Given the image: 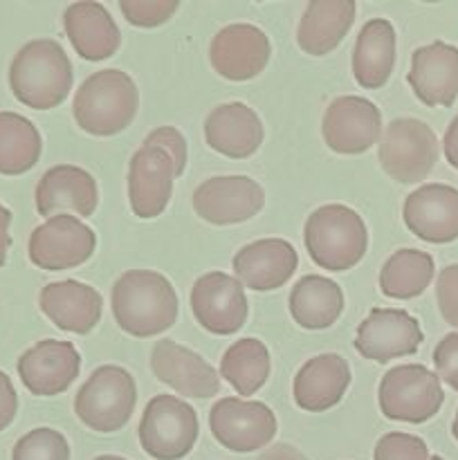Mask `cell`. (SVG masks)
I'll return each mask as SVG.
<instances>
[{"label": "cell", "instance_id": "6da1fadb", "mask_svg": "<svg viewBox=\"0 0 458 460\" xmlns=\"http://www.w3.org/2000/svg\"><path fill=\"white\" fill-rule=\"evenodd\" d=\"M112 314L128 335L146 340L169 331L178 319V295L153 270H128L112 286Z\"/></svg>", "mask_w": 458, "mask_h": 460}, {"label": "cell", "instance_id": "7a4b0ae2", "mask_svg": "<svg viewBox=\"0 0 458 460\" xmlns=\"http://www.w3.org/2000/svg\"><path fill=\"white\" fill-rule=\"evenodd\" d=\"M75 81L72 63L61 43L36 39L22 45L9 66L13 97L34 111H49L67 99Z\"/></svg>", "mask_w": 458, "mask_h": 460}, {"label": "cell", "instance_id": "3957f363", "mask_svg": "<svg viewBox=\"0 0 458 460\" xmlns=\"http://www.w3.org/2000/svg\"><path fill=\"white\" fill-rule=\"evenodd\" d=\"M139 93L133 76L126 72L99 70L76 90L72 112L81 130L97 137H110L133 124L137 115Z\"/></svg>", "mask_w": 458, "mask_h": 460}, {"label": "cell", "instance_id": "277c9868", "mask_svg": "<svg viewBox=\"0 0 458 460\" xmlns=\"http://www.w3.org/2000/svg\"><path fill=\"white\" fill-rule=\"evenodd\" d=\"M304 241L314 265L328 272H346L366 254L368 232L355 209L323 205L305 220Z\"/></svg>", "mask_w": 458, "mask_h": 460}, {"label": "cell", "instance_id": "5b68a950", "mask_svg": "<svg viewBox=\"0 0 458 460\" xmlns=\"http://www.w3.org/2000/svg\"><path fill=\"white\" fill-rule=\"evenodd\" d=\"M137 404V385L126 368L106 364L85 380L75 398V413L99 434H115L128 425Z\"/></svg>", "mask_w": 458, "mask_h": 460}, {"label": "cell", "instance_id": "8992f818", "mask_svg": "<svg viewBox=\"0 0 458 460\" xmlns=\"http://www.w3.org/2000/svg\"><path fill=\"white\" fill-rule=\"evenodd\" d=\"M139 445L155 460L189 456L200 434L198 413L175 395H155L139 420Z\"/></svg>", "mask_w": 458, "mask_h": 460}, {"label": "cell", "instance_id": "52a82bcc", "mask_svg": "<svg viewBox=\"0 0 458 460\" xmlns=\"http://www.w3.org/2000/svg\"><path fill=\"white\" fill-rule=\"evenodd\" d=\"M380 409L389 420L420 422L431 420L445 402V391L438 376L422 364H402L382 377Z\"/></svg>", "mask_w": 458, "mask_h": 460}, {"label": "cell", "instance_id": "ba28073f", "mask_svg": "<svg viewBox=\"0 0 458 460\" xmlns=\"http://www.w3.org/2000/svg\"><path fill=\"white\" fill-rule=\"evenodd\" d=\"M380 164L386 175L402 184H416L431 173L438 160L436 133L420 119H393L380 139Z\"/></svg>", "mask_w": 458, "mask_h": 460}, {"label": "cell", "instance_id": "9c48e42d", "mask_svg": "<svg viewBox=\"0 0 458 460\" xmlns=\"http://www.w3.org/2000/svg\"><path fill=\"white\" fill-rule=\"evenodd\" d=\"M97 247V236L81 218L58 214L31 232L27 254L36 268L45 272H63L90 261Z\"/></svg>", "mask_w": 458, "mask_h": 460}, {"label": "cell", "instance_id": "30bf717a", "mask_svg": "<svg viewBox=\"0 0 458 460\" xmlns=\"http://www.w3.org/2000/svg\"><path fill=\"white\" fill-rule=\"evenodd\" d=\"M209 429L225 449L236 454L259 452L277 436V416L256 400L223 398L211 407Z\"/></svg>", "mask_w": 458, "mask_h": 460}, {"label": "cell", "instance_id": "8fae6325", "mask_svg": "<svg viewBox=\"0 0 458 460\" xmlns=\"http://www.w3.org/2000/svg\"><path fill=\"white\" fill-rule=\"evenodd\" d=\"M191 310L207 332L225 337L245 326L250 304L238 279L225 272H209L193 283Z\"/></svg>", "mask_w": 458, "mask_h": 460}, {"label": "cell", "instance_id": "7c38bea8", "mask_svg": "<svg viewBox=\"0 0 458 460\" xmlns=\"http://www.w3.org/2000/svg\"><path fill=\"white\" fill-rule=\"evenodd\" d=\"M321 133L330 151L359 155L382 139V112L368 99L344 94L326 108Z\"/></svg>", "mask_w": 458, "mask_h": 460}, {"label": "cell", "instance_id": "4fadbf2b", "mask_svg": "<svg viewBox=\"0 0 458 460\" xmlns=\"http://www.w3.org/2000/svg\"><path fill=\"white\" fill-rule=\"evenodd\" d=\"M422 340L425 335L420 323L407 310L373 308L359 323L355 349L364 359L386 364L391 359L418 353Z\"/></svg>", "mask_w": 458, "mask_h": 460}, {"label": "cell", "instance_id": "5bb4252c", "mask_svg": "<svg viewBox=\"0 0 458 460\" xmlns=\"http://www.w3.org/2000/svg\"><path fill=\"white\" fill-rule=\"evenodd\" d=\"M193 209L211 225H238L254 218L265 205V193L247 175L209 178L193 191Z\"/></svg>", "mask_w": 458, "mask_h": 460}, {"label": "cell", "instance_id": "9a60e30c", "mask_svg": "<svg viewBox=\"0 0 458 460\" xmlns=\"http://www.w3.org/2000/svg\"><path fill=\"white\" fill-rule=\"evenodd\" d=\"M18 377L31 395L54 398L79 377L81 355L72 341L43 340L21 355Z\"/></svg>", "mask_w": 458, "mask_h": 460}, {"label": "cell", "instance_id": "2e32d148", "mask_svg": "<svg viewBox=\"0 0 458 460\" xmlns=\"http://www.w3.org/2000/svg\"><path fill=\"white\" fill-rule=\"evenodd\" d=\"M272 45L260 27L233 22L214 36L209 61L220 76L229 81H250L269 63Z\"/></svg>", "mask_w": 458, "mask_h": 460}, {"label": "cell", "instance_id": "e0dca14e", "mask_svg": "<svg viewBox=\"0 0 458 460\" xmlns=\"http://www.w3.org/2000/svg\"><path fill=\"white\" fill-rule=\"evenodd\" d=\"M173 160L160 146L144 144L133 153L128 164V200L135 216L157 218L166 209L173 193Z\"/></svg>", "mask_w": 458, "mask_h": 460}, {"label": "cell", "instance_id": "ac0fdd59", "mask_svg": "<svg viewBox=\"0 0 458 460\" xmlns=\"http://www.w3.org/2000/svg\"><path fill=\"white\" fill-rule=\"evenodd\" d=\"M404 225L420 241L452 243L458 238V189L449 184H425L409 193L402 207Z\"/></svg>", "mask_w": 458, "mask_h": 460}, {"label": "cell", "instance_id": "d6986e66", "mask_svg": "<svg viewBox=\"0 0 458 460\" xmlns=\"http://www.w3.org/2000/svg\"><path fill=\"white\" fill-rule=\"evenodd\" d=\"M151 368L160 382L187 398H214L220 391V376L207 359L173 340L153 346Z\"/></svg>", "mask_w": 458, "mask_h": 460}, {"label": "cell", "instance_id": "ffe728a7", "mask_svg": "<svg viewBox=\"0 0 458 460\" xmlns=\"http://www.w3.org/2000/svg\"><path fill=\"white\" fill-rule=\"evenodd\" d=\"M36 211L45 218L75 211L88 218L97 211L99 189L97 180L85 169L75 164H57L43 173L36 184Z\"/></svg>", "mask_w": 458, "mask_h": 460}, {"label": "cell", "instance_id": "44dd1931", "mask_svg": "<svg viewBox=\"0 0 458 460\" xmlns=\"http://www.w3.org/2000/svg\"><path fill=\"white\" fill-rule=\"evenodd\" d=\"M407 81L425 106H454L458 99V48L443 40L418 48L411 54Z\"/></svg>", "mask_w": 458, "mask_h": 460}, {"label": "cell", "instance_id": "7402d4cb", "mask_svg": "<svg viewBox=\"0 0 458 460\" xmlns=\"http://www.w3.org/2000/svg\"><path fill=\"white\" fill-rule=\"evenodd\" d=\"M299 254L283 238H263L242 247L233 256V272L241 286L256 292H272L292 279Z\"/></svg>", "mask_w": 458, "mask_h": 460}, {"label": "cell", "instance_id": "603a6c76", "mask_svg": "<svg viewBox=\"0 0 458 460\" xmlns=\"http://www.w3.org/2000/svg\"><path fill=\"white\" fill-rule=\"evenodd\" d=\"M39 305L58 331L88 335L101 319L103 299L88 283L67 279V281L48 283L40 290Z\"/></svg>", "mask_w": 458, "mask_h": 460}, {"label": "cell", "instance_id": "cb8c5ba5", "mask_svg": "<svg viewBox=\"0 0 458 460\" xmlns=\"http://www.w3.org/2000/svg\"><path fill=\"white\" fill-rule=\"evenodd\" d=\"M265 137L260 117L247 103L232 102L214 108L205 119V139L216 153L232 160L254 155Z\"/></svg>", "mask_w": 458, "mask_h": 460}, {"label": "cell", "instance_id": "d4e9b609", "mask_svg": "<svg viewBox=\"0 0 458 460\" xmlns=\"http://www.w3.org/2000/svg\"><path fill=\"white\" fill-rule=\"evenodd\" d=\"M350 386V367L341 355L323 353L299 368L292 385L296 407L308 413H323L337 407Z\"/></svg>", "mask_w": 458, "mask_h": 460}, {"label": "cell", "instance_id": "484cf974", "mask_svg": "<svg viewBox=\"0 0 458 460\" xmlns=\"http://www.w3.org/2000/svg\"><path fill=\"white\" fill-rule=\"evenodd\" d=\"M63 30L75 52L85 61H103L119 49L121 34L115 18L94 0L70 4L63 13Z\"/></svg>", "mask_w": 458, "mask_h": 460}, {"label": "cell", "instance_id": "4316f807", "mask_svg": "<svg viewBox=\"0 0 458 460\" xmlns=\"http://www.w3.org/2000/svg\"><path fill=\"white\" fill-rule=\"evenodd\" d=\"M355 13V0H310L296 27V43L310 57L330 54L348 34Z\"/></svg>", "mask_w": 458, "mask_h": 460}, {"label": "cell", "instance_id": "83f0119b", "mask_svg": "<svg viewBox=\"0 0 458 460\" xmlns=\"http://www.w3.org/2000/svg\"><path fill=\"white\" fill-rule=\"evenodd\" d=\"M395 67V30L386 18H373L362 27L353 49V76L362 88L377 90Z\"/></svg>", "mask_w": 458, "mask_h": 460}, {"label": "cell", "instance_id": "f1b7e54d", "mask_svg": "<svg viewBox=\"0 0 458 460\" xmlns=\"http://www.w3.org/2000/svg\"><path fill=\"white\" fill-rule=\"evenodd\" d=\"M290 313L305 331H326L344 313V292L332 279L308 274L292 288Z\"/></svg>", "mask_w": 458, "mask_h": 460}, {"label": "cell", "instance_id": "f546056e", "mask_svg": "<svg viewBox=\"0 0 458 460\" xmlns=\"http://www.w3.org/2000/svg\"><path fill=\"white\" fill-rule=\"evenodd\" d=\"M39 128L18 112H0V175H22L40 160Z\"/></svg>", "mask_w": 458, "mask_h": 460}, {"label": "cell", "instance_id": "4dcf8cb0", "mask_svg": "<svg viewBox=\"0 0 458 460\" xmlns=\"http://www.w3.org/2000/svg\"><path fill=\"white\" fill-rule=\"evenodd\" d=\"M436 265L431 254L420 250H398L380 270L382 295L389 299H416L429 288Z\"/></svg>", "mask_w": 458, "mask_h": 460}, {"label": "cell", "instance_id": "1f68e13d", "mask_svg": "<svg viewBox=\"0 0 458 460\" xmlns=\"http://www.w3.org/2000/svg\"><path fill=\"white\" fill-rule=\"evenodd\" d=\"M220 377L242 398L254 395L269 377V350L254 337L238 340L220 359Z\"/></svg>", "mask_w": 458, "mask_h": 460}, {"label": "cell", "instance_id": "d6a6232c", "mask_svg": "<svg viewBox=\"0 0 458 460\" xmlns=\"http://www.w3.org/2000/svg\"><path fill=\"white\" fill-rule=\"evenodd\" d=\"M12 460H70V445L61 431L40 427L13 445Z\"/></svg>", "mask_w": 458, "mask_h": 460}, {"label": "cell", "instance_id": "836d02e7", "mask_svg": "<svg viewBox=\"0 0 458 460\" xmlns=\"http://www.w3.org/2000/svg\"><path fill=\"white\" fill-rule=\"evenodd\" d=\"M178 7V0H119L121 13L135 27L164 25Z\"/></svg>", "mask_w": 458, "mask_h": 460}, {"label": "cell", "instance_id": "e575fe53", "mask_svg": "<svg viewBox=\"0 0 458 460\" xmlns=\"http://www.w3.org/2000/svg\"><path fill=\"white\" fill-rule=\"evenodd\" d=\"M373 460H431L427 443L411 434H386L377 440Z\"/></svg>", "mask_w": 458, "mask_h": 460}, {"label": "cell", "instance_id": "d590c367", "mask_svg": "<svg viewBox=\"0 0 458 460\" xmlns=\"http://www.w3.org/2000/svg\"><path fill=\"white\" fill-rule=\"evenodd\" d=\"M436 299H438V310L445 322L458 328V265H447L440 270Z\"/></svg>", "mask_w": 458, "mask_h": 460}, {"label": "cell", "instance_id": "8d00e7d4", "mask_svg": "<svg viewBox=\"0 0 458 460\" xmlns=\"http://www.w3.org/2000/svg\"><path fill=\"white\" fill-rule=\"evenodd\" d=\"M436 376L440 382L458 391V332H449L434 350Z\"/></svg>", "mask_w": 458, "mask_h": 460}, {"label": "cell", "instance_id": "74e56055", "mask_svg": "<svg viewBox=\"0 0 458 460\" xmlns=\"http://www.w3.org/2000/svg\"><path fill=\"white\" fill-rule=\"evenodd\" d=\"M144 144H151V146H160L162 151H166V155L173 160L175 173L182 175L184 166H187V142L180 135V130L171 128V126H162V128L151 130L144 139Z\"/></svg>", "mask_w": 458, "mask_h": 460}, {"label": "cell", "instance_id": "f35d334b", "mask_svg": "<svg viewBox=\"0 0 458 460\" xmlns=\"http://www.w3.org/2000/svg\"><path fill=\"white\" fill-rule=\"evenodd\" d=\"M18 411V395L7 373L0 371V431L7 429Z\"/></svg>", "mask_w": 458, "mask_h": 460}, {"label": "cell", "instance_id": "ab89813d", "mask_svg": "<svg viewBox=\"0 0 458 460\" xmlns=\"http://www.w3.org/2000/svg\"><path fill=\"white\" fill-rule=\"evenodd\" d=\"M443 151L449 164L458 171V117H454L443 137Z\"/></svg>", "mask_w": 458, "mask_h": 460}, {"label": "cell", "instance_id": "60d3db41", "mask_svg": "<svg viewBox=\"0 0 458 460\" xmlns=\"http://www.w3.org/2000/svg\"><path fill=\"white\" fill-rule=\"evenodd\" d=\"M9 225H12V211L0 202V268L7 263V252H9V245H12Z\"/></svg>", "mask_w": 458, "mask_h": 460}, {"label": "cell", "instance_id": "b9f144b4", "mask_svg": "<svg viewBox=\"0 0 458 460\" xmlns=\"http://www.w3.org/2000/svg\"><path fill=\"white\" fill-rule=\"evenodd\" d=\"M259 460H308V458H305L299 449L292 447V445L278 443L274 445V447L265 449V452L259 456Z\"/></svg>", "mask_w": 458, "mask_h": 460}, {"label": "cell", "instance_id": "7bdbcfd3", "mask_svg": "<svg viewBox=\"0 0 458 460\" xmlns=\"http://www.w3.org/2000/svg\"><path fill=\"white\" fill-rule=\"evenodd\" d=\"M452 434L454 438L458 440V411H456V418H454V425H452Z\"/></svg>", "mask_w": 458, "mask_h": 460}, {"label": "cell", "instance_id": "ee69618b", "mask_svg": "<svg viewBox=\"0 0 458 460\" xmlns=\"http://www.w3.org/2000/svg\"><path fill=\"white\" fill-rule=\"evenodd\" d=\"M94 460H126V458H121V456H97Z\"/></svg>", "mask_w": 458, "mask_h": 460}, {"label": "cell", "instance_id": "f6af8a7d", "mask_svg": "<svg viewBox=\"0 0 458 460\" xmlns=\"http://www.w3.org/2000/svg\"><path fill=\"white\" fill-rule=\"evenodd\" d=\"M431 460H445V458H440V456H431Z\"/></svg>", "mask_w": 458, "mask_h": 460}]
</instances>
